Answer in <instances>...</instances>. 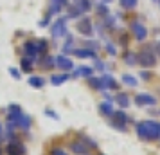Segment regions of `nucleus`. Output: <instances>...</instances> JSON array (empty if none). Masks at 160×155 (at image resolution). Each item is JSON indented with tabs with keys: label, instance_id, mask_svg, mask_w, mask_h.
Wrapping results in <instances>:
<instances>
[{
	"label": "nucleus",
	"instance_id": "6",
	"mask_svg": "<svg viewBox=\"0 0 160 155\" xmlns=\"http://www.w3.org/2000/svg\"><path fill=\"white\" fill-rule=\"evenodd\" d=\"M54 65L58 67V69H61V70H72V69H74L72 59L67 58L65 54H59V56H56V58H54Z\"/></svg>",
	"mask_w": 160,
	"mask_h": 155
},
{
	"label": "nucleus",
	"instance_id": "19",
	"mask_svg": "<svg viewBox=\"0 0 160 155\" xmlns=\"http://www.w3.org/2000/svg\"><path fill=\"white\" fill-rule=\"evenodd\" d=\"M70 76L68 74H56V76H52L51 78V81H52V85H61L63 81H67Z\"/></svg>",
	"mask_w": 160,
	"mask_h": 155
},
{
	"label": "nucleus",
	"instance_id": "31",
	"mask_svg": "<svg viewBox=\"0 0 160 155\" xmlns=\"http://www.w3.org/2000/svg\"><path fill=\"white\" fill-rule=\"evenodd\" d=\"M95 67H97V70H104V63H102V61H99V59L95 61Z\"/></svg>",
	"mask_w": 160,
	"mask_h": 155
},
{
	"label": "nucleus",
	"instance_id": "25",
	"mask_svg": "<svg viewBox=\"0 0 160 155\" xmlns=\"http://www.w3.org/2000/svg\"><path fill=\"white\" fill-rule=\"evenodd\" d=\"M122 81L126 83V85H130V87H135V85H137V78H133V76H130V74H124Z\"/></svg>",
	"mask_w": 160,
	"mask_h": 155
},
{
	"label": "nucleus",
	"instance_id": "9",
	"mask_svg": "<svg viewBox=\"0 0 160 155\" xmlns=\"http://www.w3.org/2000/svg\"><path fill=\"white\" fill-rule=\"evenodd\" d=\"M67 34V25L63 20H58V22L52 23V36L54 38H61Z\"/></svg>",
	"mask_w": 160,
	"mask_h": 155
},
{
	"label": "nucleus",
	"instance_id": "18",
	"mask_svg": "<svg viewBox=\"0 0 160 155\" xmlns=\"http://www.w3.org/2000/svg\"><path fill=\"white\" fill-rule=\"evenodd\" d=\"M99 110H101L102 116H112V114H113V108H112L110 101H104V103L99 105Z\"/></svg>",
	"mask_w": 160,
	"mask_h": 155
},
{
	"label": "nucleus",
	"instance_id": "1",
	"mask_svg": "<svg viewBox=\"0 0 160 155\" xmlns=\"http://www.w3.org/2000/svg\"><path fill=\"white\" fill-rule=\"evenodd\" d=\"M137 133L144 141H155L160 137V123L155 121H142L137 125Z\"/></svg>",
	"mask_w": 160,
	"mask_h": 155
},
{
	"label": "nucleus",
	"instance_id": "8",
	"mask_svg": "<svg viewBox=\"0 0 160 155\" xmlns=\"http://www.w3.org/2000/svg\"><path fill=\"white\" fill-rule=\"evenodd\" d=\"M135 103L140 105V106H153V105H157V99L149 94H138L135 97Z\"/></svg>",
	"mask_w": 160,
	"mask_h": 155
},
{
	"label": "nucleus",
	"instance_id": "23",
	"mask_svg": "<svg viewBox=\"0 0 160 155\" xmlns=\"http://www.w3.org/2000/svg\"><path fill=\"white\" fill-rule=\"evenodd\" d=\"M119 4H121V8H124V9H133L137 6V0H119Z\"/></svg>",
	"mask_w": 160,
	"mask_h": 155
},
{
	"label": "nucleus",
	"instance_id": "14",
	"mask_svg": "<svg viewBox=\"0 0 160 155\" xmlns=\"http://www.w3.org/2000/svg\"><path fill=\"white\" fill-rule=\"evenodd\" d=\"M76 8L79 9L81 13H87V11L92 9V4H90V0H78L76 2Z\"/></svg>",
	"mask_w": 160,
	"mask_h": 155
},
{
	"label": "nucleus",
	"instance_id": "16",
	"mask_svg": "<svg viewBox=\"0 0 160 155\" xmlns=\"http://www.w3.org/2000/svg\"><path fill=\"white\" fill-rule=\"evenodd\" d=\"M74 54H76L78 58H94L95 56L94 51H90V49H76Z\"/></svg>",
	"mask_w": 160,
	"mask_h": 155
},
{
	"label": "nucleus",
	"instance_id": "5",
	"mask_svg": "<svg viewBox=\"0 0 160 155\" xmlns=\"http://www.w3.org/2000/svg\"><path fill=\"white\" fill-rule=\"evenodd\" d=\"M131 33L135 34V40H138V42H144L146 38H148V29H146V25H142L140 22L131 23Z\"/></svg>",
	"mask_w": 160,
	"mask_h": 155
},
{
	"label": "nucleus",
	"instance_id": "17",
	"mask_svg": "<svg viewBox=\"0 0 160 155\" xmlns=\"http://www.w3.org/2000/svg\"><path fill=\"white\" fill-rule=\"evenodd\" d=\"M101 81H102V89H117V83L112 76H104Z\"/></svg>",
	"mask_w": 160,
	"mask_h": 155
},
{
	"label": "nucleus",
	"instance_id": "15",
	"mask_svg": "<svg viewBox=\"0 0 160 155\" xmlns=\"http://www.w3.org/2000/svg\"><path fill=\"white\" fill-rule=\"evenodd\" d=\"M29 85L31 87H34V89H42L45 85V81H43V78H40V76H31L29 78Z\"/></svg>",
	"mask_w": 160,
	"mask_h": 155
},
{
	"label": "nucleus",
	"instance_id": "30",
	"mask_svg": "<svg viewBox=\"0 0 160 155\" xmlns=\"http://www.w3.org/2000/svg\"><path fill=\"white\" fill-rule=\"evenodd\" d=\"M97 11H99V15H108V8H104V6H99Z\"/></svg>",
	"mask_w": 160,
	"mask_h": 155
},
{
	"label": "nucleus",
	"instance_id": "11",
	"mask_svg": "<svg viewBox=\"0 0 160 155\" xmlns=\"http://www.w3.org/2000/svg\"><path fill=\"white\" fill-rule=\"evenodd\" d=\"M23 52H25L27 56H31V58L38 56V45H36V42H25V45H23Z\"/></svg>",
	"mask_w": 160,
	"mask_h": 155
},
{
	"label": "nucleus",
	"instance_id": "36",
	"mask_svg": "<svg viewBox=\"0 0 160 155\" xmlns=\"http://www.w3.org/2000/svg\"><path fill=\"white\" fill-rule=\"evenodd\" d=\"M102 2H110V0H102Z\"/></svg>",
	"mask_w": 160,
	"mask_h": 155
},
{
	"label": "nucleus",
	"instance_id": "13",
	"mask_svg": "<svg viewBox=\"0 0 160 155\" xmlns=\"http://www.w3.org/2000/svg\"><path fill=\"white\" fill-rule=\"evenodd\" d=\"M94 74V69L92 67H78V70L74 72V76L78 78V76H83V78H90Z\"/></svg>",
	"mask_w": 160,
	"mask_h": 155
},
{
	"label": "nucleus",
	"instance_id": "35",
	"mask_svg": "<svg viewBox=\"0 0 160 155\" xmlns=\"http://www.w3.org/2000/svg\"><path fill=\"white\" fill-rule=\"evenodd\" d=\"M157 52H158V54H160V42H158V44H157Z\"/></svg>",
	"mask_w": 160,
	"mask_h": 155
},
{
	"label": "nucleus",
	"instance_id": "32",
	"mask_svg": "<svg viewBox=\"0 0 160 155\" xmlns=\"http://www.w3.org/2000/svg\"><path fill=\"white\" fill-rule=\"evenodd\" d=\"M106 49H108L110 54H115V47H113L112 44H106Z\"/></svg>",
	"mask_w": 160,
	"mask_h": 155
},
{
	"label": "nucleus",
	"instance_id": "2",
	"mask_svg": "<svg viewBox=\"0 0 160 155\" xmlns=\"http://www.w3.org/2000/svg\"><path fill=\"white\" fill-rule=\"evenodd\" d=\"M92 148H95V142L90 139H78V141H72L70 142V150L76 155H88V152Z\"/></svg>",
	"mask_w": 160,
	"mask_h": 155
},
{
	"label": "nucleus",
	"instance_id": "34",
	"mask_svg": "<svg viewBox=\"0 0 160 155\" xmlns=\"http://www.w3.org/2000/svg\"><path fill=\"white\" fill-rule=\"evenodd\" d=\"M2 132H4V126H2V123H0V137H2Z\"/></svg>",
	"mask_w": 160,
	"mask_h": 155
},
{
	"label": "nucleus",
	"instance_id": "21",
	"mask_svg": "<svg viewBox=\"0 0 160 155\" xmlns=\"http://www.w3.org/2000/svg\"><path fill=\"white\" fill-rule=\"evenodd\" d=\"M18 126H20V128H23V130H29V128H31V117L22 116V117L18 119Z\"/></svg>",
	"mask_w": 160,
	"mask_h": 155
},
{
	"label": "nucleus",
	"instance_id": "29",
	"mask_svg": "<svg viewBox=\"0 0 160 155\" xmlns=\"http://www.w3.org/2000/svg\"><path fill=\"white\" fill-rule=\"evenodd\" d=\"M51 155H67V153L61 150V148H54V150L51 152Z\"/></svg>",
	"mask_w": 160,
	"mask_h": 155
},
{
	"label": "nucleus",
	"instance_id": "12",
	"mask_svg": "<svg viewBox=\"0 0 160 155\" xmlns=\"http://www.w3.org/2000/svg\"><path fill=\"white\" fill-rule=\"evenodd\" d=\"M65 4H67V0H51V11H49V15L51 13H59L61 9L65 8Z\"/></svg>",
	"mask_w": 160,
	"mask_h": 155
},
{
	"label": "nucleus",
	"instance_id": "22",
	"mask_svg": "<svg viewBox=\"0 0 160 155\" xmlns=\"http://www.w3.org/2000/svg\"><path fill=\"white\" fill-rule=\"evenodd\" d=\"M52 65H54V58L47 56V54H43V59H42V67H43V69H52Z\"/></svg>",
	"mask_w": 160,
	"mask_h": 155
},
{
	"label": "nucleus",
	"instance_id": "10",
	"mask_svg": "<svg viewBox=\"0 0 160 155\" xmlns=\"http://www.w3.org/2000/svg\"><path fill=\"white\" fill-rule=\"evenodd\" d=\"M78 31L79 33H83V34H92V22L88 20V18H83V20H79V23H78Z\"/></svg>",
	"mask_w": 160,
	"mask_h": 155
},
{
	"label": "nucleus",
	"instance_id": "24",
	"mask_svg": "<svg viewBox=\"0 0 160 155\" xmlns=\"http://www.w3.org/2000/svg\"><path fill=\"white\" fill-rule=\"evenodd\" d=\"M22 70L23 72H31V70H32V61H31L29 58L22 59Z\"/></svg>",
	"mask_w": 160,
	"mask_h": 155
},
{
	"label": "nucleus",
	"instance_id": "3",
	"mask_svg": "<svg viewBox=\"0 0 160 155\" xmlns=\"http://www.w3.org/2000/svg\"><path fill=\"white\" fill-rule=\"evenodd\" d=\"M137 63H140L142 67H146V69H149V67H155V63H157V58H155V54L153 52H140L137 56Z\"/></svg>",
	"mask_w": 160,
	"mask_h": 155
},
{
	"label": "nucleus",
	"instance_id": "20",
	"mask_svg": "<svg viewBox=\"0 0 160 155\" xmlns=\"http://www.w3.org/2000/svg\"><path fill=\"white\" fill-rule=\"evenodd\" d=\"M117 103H119L121 108H128V106H130V99H128L126 94H119V96H117Z\"/></svg>",
	"mask_w": 160,
	"mask_h": 155
},
{
	"label": "nucleus",
	"instance_id": "33",
	"mask_svg": "<svg viewBox=\"0 0 160 155\" xmlns=\"http://www.w3.org/2000/svg\"><path fill=\"white\" fill-rule=\"evenodd\" d=\"M9 72H11V76H15L16 80H20V72H18V70H15V69H11Z\"/></svg>",
	"mask_w": 160,
	"mask_h": 155
},
{
	"label": "nucleus",
	"instance_id": "4",
	"mask_svg": "<svg viewBox=\"0 0 160 155\" xmlns=\"http://www.w3.org/2000/svg\"><path fill=\"white\" fill-rule=\"evenodd\" d=\"M6 152H8V155H25V152H27V150H25V146L20 142V139H13L8 144Z\"/></svg>",
	"mask_w": 160,
	"mask_h": 155
},
{
	"label": "nucleus",
	"instance_id": "28",
	"mask_svg": "<svg viewBox=\"0 0 160 155\" xmlns=\"http://www.w3.org/2000/svg\"><path fill=\"white\" fill-rule=\"evenodd\" d=\"M36 45H38V54H45V52H47V42H45V40L36 42Z\"/></svg>",
	"mask_w": 160,
	"mask_h": 155
},
{
	"label": "nucleus",
	"instance_id": "26",
	"mask_svg": "<svg viewBox=\"0 0 160 155\" xmlns=\"http://www.w3.org/2000/svg\"><path fill=\"white\" fill-rule=\"evenodd\" d=\"M124 61L130 63V65H135V63H137V56H135L133 52H128V54H124Z\"/></svg>",
	"mask_w": 160,
	"mask_h": 155
},
{
	"label": "nucleus",
	"instance_id": "7",
	"mask_svg": "<svg viewBox=\"0 0 160 155\" xmlns=\"http://www.w3.org/2000/svg\"><path fill=\"white\" fill-rule=\"evenodd\" d=\"M112 116H113V123H112V125L115 126V128H119V130H124V126H126V121H128V116H126V112L119 110V112H113Z\"/></svg>",
	"mask_w": 160,
	"mask_h": 155
},
{
	"label": "nucleus",
	"instance_id": "27",
	"mask_svg": "<svg viewBox=\"0 0 160 155\" xmlns=\"http://www.w3.org/2000/svg\"><path fill=\"white\" fill-rule=\"evenodd\" d=\"M88 81H90V87H94V89H102V81L101 80H97V78H88Z\"/></svg>",
	"mask_w": 160,
	"mask_h": 155
}]
</instances>
